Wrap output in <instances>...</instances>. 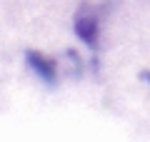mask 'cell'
Returning a JSON list of instances; mask_svg holds the SVG:
<instances>
[{
	"label": "cell",
	"mask_w": 150,
	"mask_h": 142,
	"mask_svg": "<svg viewBox=\"0 0 150 142\" xmlns=\"http://www.w3.org/2000/svg\"><path fill=\"white\" fill-rule=\"evenodd\" d=\"M75 32L85 45H95L98 42V20L95 18H75Z\"/></svg>",
	"instance_id": "cell-2"
},
{
	"label": "cell",
	"mask_w": 150,
	"mask_h": 142,
	"mask_svg": "<svg viewBox=\"0 0 150 142\" xmlns=\"http://www.w3.org/2000/svg\"><path fill=\"white\" fill-rule=\"evenodd\" d=\"M143 77H145V80H148V82H150V72H143Z\"/></svg>",
	"instance_id": "cell-3"
},
{
	"label": "cell",
	"mask_w": 150,
	"mask_h": 142,
	"mask_svg": "<svg viewBox=\"0 0 150 142\" xmlns=\"http://www.w3.org/2000/svg\"><path fill=\"white\" fill-rule=\"evenodd\" d=\"M25 60H28V65H30V67L45 80V82H53V80H55V63H53V60H48L43 53L28 50V53H25Z\"/></svg>",
	"instance_id": "cell-1"
}]
</instances>
